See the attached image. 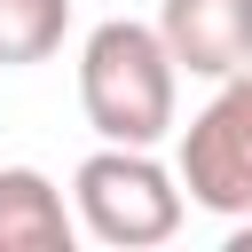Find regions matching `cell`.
I'll use <instances>...</instances> for the list:
<instances>
[{
	"label": "cell",
	"mask_w": 252,
	"mask_h": 252,
	"mask_svg": "<svg viewBox=\"0 0 252 252\" xmlns=\"http://www.w3.org/2000/svg\"><path fill=\"white\" fill-rule=\"evenodd\" d=\"M173 102H181V63H173L158 24L110 16V24L87 32V47H79V110H87V126L102 142L158 150L173 134Z\"/></svg>",
	"instance_id": "1"
},
{
	"label": "cell",
	"mask_w": 252,
	"mask_h": 252,
	"mask_svg": "<svg viewBox=\"0 0 252 252\" xmlns=\"http://www.w3.org/2000/svg\"><path fill=\"white\" fill-rule=\"evenodd\" d=\"M71 197H79V228L110 252H150V244H173L181 213H189V189L181 173H165L150 150H126V142H102L79 173H71Z\"/></svg>",
	"instance_id": "2"
},
{
	"label": "cell",
	"mask_w": 252,
	"mask_h": 252,
	"mask_svg": "<svg viewBox=\"0 0 252 252\" xmlns=\"http://www.w3.org/2000/svg\"><path fill=\"white\" fill-rule=\"evenodd\" d=\"M181 189L220 220L252 213V71L220 79L213 102L181 126Z\"/></svg>",
	"instance_id": "3"
},
{
	"label": "cell",
	"mask_w": 252,
	"mask_h": 252,
	"mask_svg": "<svg viewBox=\"0 0 252 252\" xmlns=\"http://www.w3.org/2000/svg\"><path fill=\"white\" fill-rule=\"evenodd\" d=\"M158 32L189 79H236L252 71V0H165Z\"/></svg>",
	"instance_id": "4"
},
{
	"label": "cell",
	"mask_w": 252,
	"mask_h": 252,
	"mask_svg": "<svg viewBox=\"0 0 252 252\" xmlns=\"http://www.w3.org/2000/svg\"><path fill=\"white\" fill-rule=\"evenodd\" d=\"M79 220L39 165H0V252H71Z\"/></svg>",
	"instance_id": "5"
},
{
	"label": "cell",
	"mask_w": 252,
	"mask_h": 252,
	"mask_svg": "<svg viewBox=\"0 0 252 252\" xmlns=\"http://www.w3.org/2000/svg\"><path fill=\"white\" fill-rule=\"evenodd\" d=\"M71 32V0H0V63L24 71V63H47Z\"/></svg>",
	"instance_id": "6"
},
{
	"label": "cell",
	"mask_w": 252,
	"mask_h": 252,
	"mask_svg": "<svg viewBox=\"0 0 252 252\" xmlns=\"http://www.w3.org/2000/svg\"><path fill=\"white\" fill-rule=\"evenodd\" d=\"M228 252H252V213H244V220L228 228Z\"/></svg>",
	"instance_id": "7"
}]
</instances>
